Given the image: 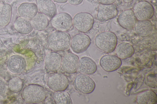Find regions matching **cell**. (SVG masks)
<instances>
[{
	"instance_id": "cell-16",
	"label": "cell",
	"mask_w": 157,
	"mask_h": 104,
	"mask_svg": "<svg viewBox=\"0 0 157 104\" xmlns=\"http://www.w3.org/2000/svg\"><path fill=\"white\" fill-rule=\"evenodd\" d=\"M97 69L95 63L91 58L83 57L79 60L77 70L81 74H92L96 72Z\"/></svg>"
},
{
	"instance_id": "cell-15",
	"label": "cell",
	"mask_w": 157,
	"mask_h": 104,
	"mask_svg": "<svg viewBox=\"0 0 157 104\" xmlns=\"http://www.w3.org/2000/svg\"><path fill=\"white\" fill-rule=\"evenodd\" d=\"M62 60L61 56L56 52H52L46 56L45 65L46 68L51 72H56L60 68Z\"/></svg>"
},
{
	"instance_id": "cell-20",
	"label": "cell",
	"mask_w": 157,
	"mask_h": 104,
	"mask_svg": "<svg viewBox=\"0 0 157 104\" xmlns=\"http://www.w3.org/2000/svg\"><path fill=\"white\" fill-rule=\"evenodd\" d=\"M116 52L120 59H124L129 58L134 54L135 50L130 44L125 42L119 44L116 48Z\"/></svg>"
},
{
	"instance_id": "cell-4",
	"label": "cell",
	"mask_w": 157,
	"mask_h": 104,
	"mask_svg": "<svg viewBox=\"0 0 157 104\" xmlns=\"http://www.w3.org/2000/svg\"><path fill=\"white\" fill-rule=\"evenodd\" d=\"M94 23V18L90 13L80 12L74 17L73 24L75 28L78 31L86 33L92 28Z\"/></svg>"
},
{
	"instance_id": "cell-25",
	"label": "cell",
	"mask_w": 157,
	"mask_h": 104,
	"mask_svg": "<svg viewBox=\"0 0 157 104\" xmlns=\"http://www.w3.org/2000/svg\"><path fill=\"white\" fill-rule=\"evenodd\" d=\"M53 98L56 104H72V102L69 94L64 91H55Z\"/></svg>"
},
{
	"instance_id": "cell-18",
	"label": "cell",
	"mask_w": 157,
	"mask_h": 104,
	"mask_svg": "<svg viewBox=\"0 0 157 104\" xmlns=\"http://www.w3.org/2000/svg\"><path fill=\"white\" fill-rule=\"evenodd\" d=\"M17 11L21 17L31 20L37 13L38 9L37 5L34 3L24 2L18 6Z\"/></svg>"
},
{
	"instance_id": "cell-10",
	"label": "cell",
	"mask_w": 157,
	"mask_h": 104,
	"mask_svg": "<svg viewBox=\"0 0 157 104\" xmlns=\"http://www.w3.org/2000/svg\"><path fill=\"white\" fill-rule=\"evenodd\" d=\"M118 14V10L115 5L101 4L99 7L97 17L100 22H105L114 18Z\"/></svg>"
},
{
	"instance_id": "cell-17",
	"label": "cell",
	"mask_w": 157,
	"mask_h": 104,
	"mask_svg": "<svg viewBox=\"0 0 157 104\" xmlns=\"http://www.w3.org/2000/svg\"><path fill=\"white\" fill-rule=\"evenodd\" d=\"M37 6L40 12L50 18L57 14L55 4L52 0H36Z\"/></svg>"
},
{
	"instance_id": "cell-19",
	"label": "cell",
	"mask_w": 157,
	"mask_h": 104,
	"mask_svg": "<svg viewBox=\"0 0 157 104\" xmlns=\"http://www.w3.org/2000/svg\"><path fill=\"white\" fill-rule=\"evenodd\" d=\"M134 27L137 34L142 37L150 35L153 29L152 23L149 20L137 21Z\"/></svg>"
},
{
	"instance_id": "cell-26",
	"label": "cell",
	"mask_w": 157,
	"mask_h": 104,
	"mask_svg": "<svg viewBox=\"0 0 157 104\" xmlns=\"http://www.w3.org/2000/svg\"><path fill=\"white\" fill-rule=\"evenodd\" d=\"M23 86L22 80L17 77L10 79L9 82L8 86L10 90L13 92H18L22 90Z\"/></svg>"
},
{
	"instance_id": "cell-8",
	"label": "cell",
	"mask_w": 157,
	"mask_h": 104,
	"mask_svg": "<svg viewBox=\"0 0 157 104\" xmlns=\"http://www.w3.org/2000/svg\"><path fill=\"white\" fill-rule=\"evenodd\" d=\"M91 43V40L87 35L82 33L77 34L71 40V47L75 53L79 54L86 50Z\"/></svg>"
},
{
	"instance_id": "cell-29",
	"label": "cell",
	"mask_w": 157,
	"mask_h": 104,
	"mask_svg": "<svg viewBox=\"0 0 157 104\" xmlns=\"http://www.w3.org/2000/svg\"><path fill=\"white\" fill-rule=\"evenodd\" d=\"M116 0H99L100 3L102 4L110 5L113 4Z\"/></svg>"
},
{
	"instance_id": "cell-3",
	"label": "cell",
	"mask_w": 157,
	"mask_h": 104,
	"mask_svg": "<svg viewBox=\"0 0 157 104\" xmlns=\"http://www.w3.org/2000/svg\"><path fill=\"white\" fill-rule=\"evenodd\" d=\"M95 44L99 49L106 53L113 52L117 45L116 35L111 32H104L98 34L95 40Z\"/></svg>"
},
{
	"instance_id": "cell-30",
	"label": "cell",
	"mask_w": 157,
	"mask_h": 104,
	"mask_svg": "<svg viewBox=\"0 0 157 104\" xmlns=\"http://www.w3.org/2000/svg\"><path fill=\"white\" fill-rule=\"evenodd\" d=\"M54 2L59 3H66L68 0H53Z\"/></svg>"
},
{
	"instance_id": "cell-11",
	"label": "cell",
	"mask_w": 157,
	"mask_h": 104,
	"mask_svg": "<svg viewBox=\"0 0 157 104\" xmlns=\"http://www.w3.org/2000/svg\"><path fill=\"white\" fill-rule=\"evenodd\" d=\"M100 64L104 70L111 72L119 68L121 65L122 61L121 59L116 56L108 55L101 57Z\"/></svg>"
},
{
	"instance_id": "cell-1",
	"label": "cell",
	"mask_w": 157,
	"mask_h": 104,
	"mask_svg": "<svg viewBox=\"0 0 157 104\" xmlns=\"http://www.w3.org/2000/svg\"><path fill=\"white\" fill-rule=\"evenodd\" d=\"M71 38L66 32L56 31L51 33L47 43L50 48L53 51L59 52L68 49L71 46Z\"/></svg>"
},
{
	"instance_id": "cell-21",
	"label": "cell",
	"mask_w": 157,
	"mask_h": 104,
	"mask_svg": "<svg viewBox=\"0 0 157 104\" xmlns=\"http://www.w3.org/2000/svg\"><path fill=\"white\" fill-rule=\"evenodd\" d=\"M14 27L16 31L23 34H28L33 29L31 21L22 17L19 18L16 20Z\"/></svg>"
},
{
	"instance_id": "cell-27",
	"label": "cell",
	"mask_w": 157,
	"mask_h": 104,
	"mask_svg": "<svg viewBox=\"0 0 157 104\" xmlns=\"http://www.w3.org/2000/svg\"><path fill=\"white\" fill-rule=\"evenodd\" d=\"M7 89V85L5 80L0 77V95H2L6 92Z\"/></svg>"
},
{
	"instance_id": "cell-32",
	"label": "cell",
	"mask_w": 157,
	"mask_h": 104,
	"mask_svg": "<svg viewBox=\"0 0 157 104\" xmlns=\"http://www.w3.org/2000/svg\"></svg>"
},
{
	"instance_id": "cell-24",
	"label": "cell",
	"mask_w": 157,
	"mask_h": 104,
	"mask_svg": "<svg viewBox=\"0 0 157 104\" xmlns=\"http://www.w3.org/2000/svg\"><path fill=\"white\" fill-rule=\"evenodd\" d=\"M12 11V7L9 4H0V26H6L9 23L11 18Z\"/></svg>"
},
{
	"instance_id": "cell-7",
	"label": "cell",
	"mask_w": 157,
	"mask_h": 104,
	"mask_svg": "<svg viewBox=\"0 0 157 104\" xmlns=\"http://www.w3.org/2000/svg\"><path fill=\"white\" fill-rule=\"evenodd\" d=\"M133 11L138 20H149L153 17L154 9L152 5L146 1H141L134 6Z\"/></svg>"
},
{
	"instance_id": "cell-14",
	"label": "cell",
	"mask_w": 157,
	"mask_h": 104,
	"mask_svg": "<svg viewBox=\"0 0 157 104\" xmlns=\"http://www.w3.org/2000/svg\"><path fill=\"white\" fill-rule=\"evenodd\" d=\"M26 66V61L23 57L14 55L8 59L7 66L9 70L14 74H19L23 71Z\"/></svg>"
},
{
	"instance_id": "cell-5",
	"label": "cell",
	"mask_w": 157,
	"mask_h": 104,
	"mask_svg": "<svg viewBox=\"0 0 157 104\" xmlns=\"http://www.w3.org/2000/svg\"><path fill=\"white\" fill-rule=\"evenodd\" d=\"M52 27L57 31L67 32L71 28L73 19L69 13L62 12L56 14L51 20Z\"/></svg>"
},
{
	"instance_id": "cell-13",
	"label": "cell",
	"mask_w": 157,
	"mask_h": 104,
	"mask_svg": "<svg viewBox=\"0 0 157 104\" xmlns=\"http://www.w3.org/2000/svg\"><path fill=\"white\" fill-rule=\"evenodd\" d=\"M138 20L133 10H127L122 12L119 15L118 21L119 25L126 29L133 28Z\"/></svg>"
},
{
	"instance_id": "cell-12",
	"label": "cell",
	"mask_w": 157,
	"mask_h": 104,
	"mask_svg": "<svg viewBox=\"0 0 157 104\" xmlns=\"http://www.w3.org/2000/svg\"><path fill=\"white\" fill-rule=\"evenodd\" d=\"M79 61V58L76 55L72 53L66 54L62 60L61 65L63 70L69 74L75 73L77 70Z\"/></svg>"
},
{
	"instance_id": "cell-23",
	"label": "cell",
	"mask_w": 157,
	"mask_h": 104,
	"mask_svg": "<svg viewBox=\"0 0 157 104\" xmlns=\"http://www.w3.org/2000/svg\"><path fill=\"white\" fill-rule=\"evenodd\" d=\"M136 101L139 104H156L157 103V95L152 90L146 91L138 94Z\"/></svg>"
},
{
	"instance_id": "cell-31",
	"label": "cell",
	"mask_w": 157,
	"mask_h": 104,
	"mask_svg": "<svg viewBox=\"0 0 157 104\" xmlns=\"http://www.w3.org/2000/svg\"><path fill=\"white\" fill-rule=\"evenodd\" d=\"M123 2L125 3H130L133 1V0H122Z\"/></svg>"
},
{
	"instance_id": "cell-6",
	"label": "cell",
	"mask_w": 157,
	"mask_h": 104,
	"mask_svg": "<svg viewBox=\"0 0 157 104\" xmlns=\"http://www.w3.org/2000/svg\"><path fill=\"white\" fill-rule=\"evenodd\" d=\"M74 84L78 91L84 94L92 93L96 86L95 82L90 77L83 74H79L76 77Z\"/></svg>"
},
{
	"instance_id": "cell-9",
	"label": "cell",
	"mask_w": 157,
	"mask_h": 104,
	"mask_svg": "<svg viewBox=\"0 0 157 104\" xmlns=\"http://www.w3.org/2000/svg\"><path fill=\"white\" fill-rule=\"evenodd\" d=\"M48 84L49 87L55 91H65L69 85L67 77L63 74L56 73L48 79Z\"/></svg>"
},
{
	"instance_id": "cell-22",
	"label": "cell",
	"mask_w": 157,
	"mask_h": 104,
	"mask_svg": "<svg viewBox=\"0 0 157 104\" xmlns=\"http://www.w3.org/2000/svg\"><path fill=\"white\" fill-rule=\"evenodd\" d=\"M33 28L38 31L45 29L49 25V21L47 16L43 14L39 13L31 20Z\"/></svg>"
},
{
	"instance_id": "cell-28",
	"label": "cell",
	"mask_w": 157,
	"mask_h": 104,
	"mask_svg": "<svg viewBox=\"0 0 157 104\" xmlns=\"http://www.w3.org/2000/svg\"><path fill=\"white\" fill-rule=\"evenodd\" d=\"M83 0H68V2L71 5H77L81 4Z\"/></svg>"
},
{
	"instance_id": "cell-2",
	"label": "cell",
	"mask_w": 157,
	"mask_h": 104,
	"mask_svg": "<svg viewBox=\"0 0 157 104\" xmlns=\"http://www.w3.org/2000/svg\"><path fill=\"white\" fill-rule=\"evenodd\" d=\"M22 97L26 102L37 104L45 100L47 97V93L46 90L41 86L36 84H31L24 89Z\"/></svg>"
}]
</instances>
